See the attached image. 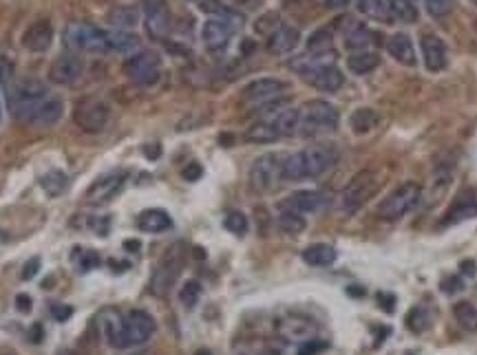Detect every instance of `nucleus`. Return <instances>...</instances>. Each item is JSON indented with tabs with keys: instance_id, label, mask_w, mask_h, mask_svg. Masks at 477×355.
Segmentation results:
<instances>
[{
	"instance_id": "obj_48",
	"label": "nucleus",
	"mask_w": 477,
	"mask_h": 355,
	"mask_svg": "<svg viewBox=\"0 0 477 355\" xmlns=\"http://www.w3.org/2000/svg\"><path fill=\"white\" fill-rule=\"evenodd\" d=\"M49 311H51L54 320H58V323H67L73 316V307H67V304H60V302H54L51 307H49Z\"/></svg>"
},
{
	"instance_id": "obj_52",
	"label": "nucleus",
	"mask_w": 477,
	"mask_h": 355,
	"mask_svg": "<svg viewBox=\"0 0 477 355\" xmlns=\"http://www.w3.org/2000/svg\"><path fill=\"white\" fill-rule=\"evenodd\" d=\"M459 289H464V282H462V278H459V276H453V278H449L447 282L442 285V292H447V294H455Z\"/></svg>"
},
{
	"instance_id": "obj_50",
	"label": "nucleus",
	"mask_w": 477,
	"mask_h": 355,
	"mask_svg": "<svg viewBox=\"0 0 477 355\" xmlns=\"http://www.w3.org/2000/svg\"><path fill=\"white\" fill-rule=\"evenodd\" d=\"M13 75V62L7 56H0V84H7Z\"/></svg>"
},
{
	"instance_id": "obj_44",
	"label": "nucleus",
	"mask_w": 477,
	"mask_h": 355,
	"mask_svg": "<svg viewBox=\"0 0 477 355\" xmlns=\"http://www.w3.org/2000/svg\"><path fill=\"white\" fill-rule=\"evenodd\" d=\"M281 27V23H278V13H274V11H270V13H266V15H261V18L254 23V29H256V33H261V36H272V33Z\"/></svg>"
},
{
	"instance_id": "obj_46",
	"label": "nucleus",
	"mask_w": 477,
	"mask_h": 355,
	"mask_svg": "<svg viewBox=\"0 0 477 355\" xmlns=\"http://www.w3.org/2000/svg\"><path fill=\"white\" fill-rule=\"evenodd\" d=\"M453 3L455 0H426V11H429L433 18H444L453 11Z\"/></svg>"
},
{
	"instance_id": "obj_13",
	"label": "nucleus",
	"mask_w": 477,
	"mask_h": 355,
	"mask_svg": "<svg viewBox=\"0 0 477 355\" xmlns=\"http://www.w3.org/2000/svg\"><path fill=\"white\" fill-rule=\"evenodd\" d=\"M82 73H85V60L73 54V51H69V54H62L51 62L49 80L58 84V87H69V84L80 80Z\"/></svg>"
},
{
	"instance_id": "obj_22",
	"label": "nucleus",
	"mask_w": 477,
	"mask_h": 355,
	"mask_svg": "<svg viewBox=\"0 0 477 355\" xmlns=\"http://www.w3.org/2000/svg\"><path fill=\"white\" fill-rule=\"evenodd\" d=\"M137 228L146 234H161L173 228V218L166 210L151 208V210H144L137 216Z\"/></svg>"
},
{
	"instance_id": "obj_11",
	"label": "nucleus",
	"mask_w": 477,
	"mask_h": 355,
	"mask_svg": "<svg viewBox=\"0 0 477 355\" xmlns=\"http://www.w3.org/2000/svg\"><path fill=\"white\" fill-rule=\"evenodd\" d=\"M126 173L124 170H115V173H109V175H102L97 177L91 185L89 190L85 194L87 203L89 206H104V203L113 201L115 197H118V192L124 188L126 183Z\"/></svg>"
},
{
	"instance_id": "obj_59",
	"label": "nucleus",
	"mask_w": 477,
	"mask_h": 355,
	"mask_svg": "<svg viewBox=\"0 0 477 355\" xmlns=\"http://www.w3.org/2000/svg\"><path fill=\"white\" fill-rule=\"evenodd\" d=\"M462 267H464V272H466V274H471V276L475 274V263H473V261H466V263H462Z\"/></svg>"
},
{
	"instance_id": "obj_55",
	"label": "nucleus",
	"mask_w": 477,
	"mask_h": 355,
	"mask_svg": "<svg viewBox=\"0 0 477 355\" xmlns=\"http://www.w3.org/2000/svg\"><path fill=\"white\" fill-rule=\"evenodd\" d=\"M378 298L383 300V309H385V311H393V307H396V298H393V296H387V294H378Z\"/></svg>"
},
{
	"instance_id": "obj_7",
	"label": "nucleus",
	"mask_w": 477,
	"mask_h": 355,
	"mask_svg": "<svg viewBox=\"0 0 477 355\" xmlns=\"http://www.w3.org/2000/svg\"><path fill=\"white\" fill-rule=\"evenodd\" d=\"M109 117H111L109 101L102 97H95V95L80 99L73 111V122L85 132L104 130V126L109 124Z\"/></svg>"
},
{
	"instance_id": "obj_33",
	"label": "nucleus",
	"mask_w": 477,
	"mask_h": 355,
	"mask_svg": "<svg viewBox=\"0 0 477 355\" xmlns=\"http://www.w3.org/2000/svg\"><path fill=\"white\" fill-rule=\"evenodd\" d=\"M245 139L252 144H272L276 139H281V135H278V130L274 128L270 120H263L245 130Z\"/></svg>"
},
{
	"instance_id": "obj_8",
	"label": "nucleus",
	"mask_w": 477,
	"mask_h": 355,
	"mask_svg": "<svg viewBox=\"0 0 477 355\" xmlns=\"http://www.w3.org/2000/svg\"><path fill=\"white\" fill-rule=\"evenodd\" d=\"M283 159H285V155H281V152H268V155H261L250 168L252 190H256V192L272 190L274 183L281 179Z\"/></svg>"
},
{
	"instance_id": "obj_60",
	"label": "nucleus",
	"mask_w": 477,
	"mask_h": 355,
	"mask_svg": "<svg viewBox=\"0 0 477 355\" xmlns=\"http://www.w3.org/2000/svg\"><path fill=\"white\" fill-rule=\"evenodd\" d=\"M194 355H212V353H210L208 349H199V351H197Z\"/></svg>"
},
{
	"instance_id": "obj_37",
	"label": "nucleus",
	"mask_w": 477,
	"mask_h": 355,
	"mask_svg": "<svg viewBox=\"0 0 477 355\" xmlns=\"http://www.w3.org/2000/svg\"><path fill=\"white\" fill-rule=\"evenodd\" d=\"M433 325V313L424 307V304H418L409 313H407V327L414 333H424L426 329H431Z\"/></svg>"
},
{
	"instance_id": "obj_29",
	"label": "nucleus",
	"mask_w": 477,
	"mask_h": 355,
	"mask_svg": "<svg viewBox=\"0 0 477 355\" xmlns=\"http://www.w3.org/2000/svg\"><path fill=\"white\" fill-rule=\"evenodd\" d=\"M371 42V31L367 29V25L363 23H349V27L345 29V46L354 54L363 51L365 46H369Z\"/></svg>"
},
{
	"instance_id": "obj_14",
	"label": "nucleus",
	"mask_w": 477,
	"mask_h": 355,
	"mask_svg": "<svg viewBox=\"0 0 477 355\" xmlns=\"http://www.w3.org/2000/svg\"><path fill=\"white\" fill-rule=\"evenodd\" d=\"M144 25L153 40H163L171 33V11L161 0H146L144 3Z\"/></svg>"
},
{
	"instance_id": "obj_17",
	"label": "nucleus",
	"mask_w": 477,
	"mask_h": 355,
	"mask_svg": "<svg viewBox=\"0 0 477 355\" xmlns=\"http://www.w3.org/2000/svg\"><path fill=\"white\" fill-rule=\"evenodd\" d=\"M95 325L100 329V335L104 337V342L113 349H120L122 340V329H124V318L115 307H106L95 316Z\"/></svg>"
},
{
	"instance_id": "obj_6",
	"label": "nucleus",
	"mask_w": 477,
	"mask_h": 355,
	"mask_svg": "<svg viewBox=\"0 0 477 355\" xmlns=\"http://www.w3.org/2000/svg\"><path fill=\"white\" fill-rule=\"evenodd\" d=\"M422 199V188L416 181H407L402 185H398L389 197H385L378 206L376 214L383 218V221H398L404 214H409L414 210Z\"/></svg>"
},
{
	"instance_id": "obj_36",
	"label": "nucleus",
	"mask_w": 477,
	"mask_h": 355,
	"mask_svg": "<svg viewBox=\"0 0 477 355\" xmlns=\"http://www.w3.org/2000/svg\"><path fill=\"white\" fill-rule=\"evenodd\" d=\"M453 316L457 320V325L464 331H477V307L469 300H459L453 307Z\"/></svg>"
},
{
	"instance_id": "obj_34",
	"label": "nucleus",
	"mask_w": 477,
	"mask_h": 355,
	"mask_svg": "<svg viewBox=\"0 0 477 355\" xmlns=\"http://www.w3.org/2000/svg\"><path fill=\"white\" fill-rule=\"evenodd\" d=\"M106 20L113 25V29H124L126 31V29L137 25V9L126 7V5H118L106 13Z\"/></svg>"
},
{
	"instance_id": "obj_20",
	"label": "nucleus",
	"mask_w": 477,
	"mask_h": 355,
	"mask_svg": "<svg viewBox=\"0 0 477 355\" xmlns=\"http://www.w3.org/2000/svg\"><path fill=\"white\" fill-rule=\"evenodd\" d=\"M233 33H235V27L230 23H225L223 18H212V20H206L202 29V38L210 51H221L228 46Z\"/></svg>"
},
{
	"instance_id": "obj_9",
	"label": "nucleus",
	"mask_w": 477,
	"mask_h": 355,
	"mask_svg": "<svg viewBox=\"0 0 477 355\" xmlns=\"http://www.w3.org/2000/svg\"><path fill=\"white\" fill-rule=\"evenodd\" d=\"M155 333V320L153 316L144 309H133L124 318V329H122V340L120 349H130L146 344Z\"/></svg>"
},
{
	"instance_id": "obj_53",
	"label": "nucleus",
	"mask_w": 477,
	"mask_h": 355,
	"mask_svg": "<svg viewBox=\"0 0 477 355\" xmlns=\"http://www.w3.org/2000/svg\"><path fill=\"white\" fill-rule=\"evenodd\" d=\"M16 309L20 313H29L31 311V298L27 294H18L16 296Z\"/></svg>"
},
{
	"instance_id": "obj_42",
	"label": "nucleus",
	"mask_w": 477,
	"mask_h": 355,
	"mask_svg": "<svg viewBox=\"0 0 477 355\" xmlns=\"http://www.w3.org/2000/svg\"><path fill=\"white\" fill-rule=\"evenodd\" d=\"M202 282L199 280H188V282H184L182 285V289H179V300L184 302V307H188V309H192L197 302H199V298H202Z\"/></svg>"
},
{
	"instance_id": "obj_57",
	"label": "nucleus",
	"mask_w": 477,
	"mask_h": 355,
	"mask_svg": "<svg viewBox=\"0 0 477 355\" xmlns=\"http://www.w3.org/2000/svg\"><path fill=\"white\" fill-rule=\"evenodd\" d=\"M233 3L245 7V9H254V7L259 5V0H233Z\"/></svg>"
},
{
	"instance_id": "obj_12",
	"label": "nucleus",
	"mask_w": 477,
	"mask_h": 355,
	"mask_svg": "<svg viewBox=\"0 0 477 355\" xmlns=\"http://www.w3.org/2000/svg\"><path fill=\"white\" fill-rule=\"evenodd\" d=\"M301 155H303L307 179L325 175L327 170H332L338 161V152L330 144H311L301 150Z\"/></svg>"
},
{
	"instance_id": "obj_15",
	"label": "nucleus",
	"mask_w": 477,
	"mask_h": 355,
	"mask_svg": "<svg viewBox=\"0 0 477 355\" xmlns=\"http://www.w3.org/2000/svg\"><path fill=\"white\" fill-rule=\"evenodd\" d=\"M285 91H287V82L276 77H261L250 82L248 87L243 89V101H250V104H268V101L281 97Z\"/></svg>"
},
{
	"instance_id": "obj_19",
	"label": "nucleus",
	"mask_w": 477,
	"mask_h": 355,
	"mask_svg": "<svg viewBox=\"0 0 477 355\" xmlns=\"http://www.w3.org/2000/svg\"><path fill=\"white\" fill-rule=\"evenodd\" d=\"M420 46H422L424 66L431 73H438L447 66V46H444V42L435 36V33H424L420 38Z\"/></svg>"
},
{
	"instance_id": "obj_43",
	"label": "nucleus",
	"mask_w": 477,
	"mask_h": 355,
	"mask_svg": "<svg viewBox=\"0 0 477 355\" xmlns=\"http://www.w3.org/2000/svg\"><path fill=\"white\" fill-rule=\"evenodd\" d=\"M223 225L235 236H243L245 232H248V218H245V214H241V212H228L225 218H223Z\"/></svg>"
},
{
	"instance_id": "obj_51",
	"label": "nucleus",
	"mask_w": 477,
	"mask_h": 355,
	"mask_svg": "<svg viewBox=\"0 0 477 355\" xmlns=\"http://www.w3.org/2000/svg\"><path fill=\"white\" fill-rule=\"evenodd\" d=\"M40 272V259H31L23 269V280H31Z\"/></svg>"
},
{
	"instance_id": "obj_38",
	"label": "nucleus",
	"mask_w": 477,
	"mask_h": 355,
	"mask_svg": "<svg viewBox=\"0 0 477 355\" xmlns=\"http://www.w3.org/2000/svg\"><path fill=\"white\" fill-rule=\"evenodd\" d=\"M387 9L391 13V18L402 20V23H416L418 20V9L414 5V0H387Z\"/></svg>"
},
{
	"instance_id": "obj_10",
	"label": "nucleus",
	"mask_w": 477,
	"mask_h": 355,
	"mask_svg": "<svg viewBox=\"0 0 477 355\" xmlns=\"http://www.w3.org/2000/svg\"><path fill=\"white\" fill-rule=\"evenodd\" d=\"M124 73L142 87H151L159 80V56L153 51H140L124 62Z\"/></svg>"
},
{
	"instance_id": "obj_4",
	"label": "nucleus",
	"mask_w": 477,
	"mask_h": 355,
	"mask_svg": "<svg viewBox=\"0 0 477 355\" xmlns=\"http://www.w3.org/2000/svg\"><path fill=\"white\" fill-rule=\"evenodd\" d=\"M64 46L73 54H109L106 46V31L95 27L87 20H75L67 25L62 33Z\"/></svg>"
},
{
	"instance_id": "obj_41",
	"label": "nucleus",
	"mask_w": 477,
	"mask_h": 355,
	"mask_svg": "<svg viewBox=\"0 0 477 355\" xmlns=\"http://www.w3.org/2000/svg\"><path fill=\"white\" fill-rule=\"evenodd\" d=\"M278 228H281L285 234H301L305 230V218L301 214H294V212H285L281 210V214H278Z\"/></svg>"
},
{
	"instance_id": "obj_35",
	"label": "nucleus",
	"mask_w": 477,
	"mask_h": 355,
	"mask_svg": "<svg viewBox=\"0 0 477 355\" xmlns=\"http://www.w3.org/2000/svg\"><path fill=\"white\" fill-rule=\"evenodd\" d=\"M307 51L314 56H325L334 54V33L330 29H318L309 36L307 40Z\"/></svg>"
},
{
	"instance_id": "obj_21",
	"label": "nucleus",
	"mask_w": 477,
	"mask_h": 355,
	"mask_svg": "<svg viewBox=\"0 0 477 355\" xmlns=\"http://www.w3.org/2000/svg\"><path fill=\"white\" fill-rule=\"evenodd\" d=\"M301 42V33L299 29H294L290 25H281L272 36L268 38V51L274 56H285L290 51H294Z\"/></svg>"
},
{
	"instance_id": "obj_30",
	"label": "nucleus",
	"mask_w": 477,
	"mask_h": 355,
	"mask_svg": "<svg viewBox=\"0 0 477 355\" xmlns=\"http://www.w3.org/2000/svg\"><path fill=\"white\" fill-rule=\"evenodd\" d=\"M270 122L274 124V128L278 130L281 137L299 135V108H281Z\"/></svg>"
},
{
	"instance_id": "obj_47",
	"label": "nucleus",
	"mask_w": 477,
	"mask_h": 355,
	"mask_svg": "<svg viewBox=\"0 0 477 355\" xmlns=\"http://www.w3.org/2000/svg\"><path fill=\"white\" fill-rule=\"evenodd\" d=\"M327 347H330V344H327L325 340H321V337H309V340H305L299 347V355H318Z\"/></svg>"
},
{
	"instance_id": "obj_40",
	"label": "nucleus",
	"mask_w": 477,
	"mask_h": 355,
	"mask_svg": "<svg viewBox=\"0 0 477 355\" xmlns=\"http://www.w3.org/2000/svg\"><path fill=\"white\" fill-rule=\"evenodd\" d=\"M40 185L49 197H60L67 188V175L62 170H51L40 179Z\"/></svg>"
},
{
	"instance_id": "obj_49",
	"label": "nucleus",
	"mask_w": 477,
	"mask_h": 355,
	"mask_svg": "<svg viewBox=\"0 0 477 355\" xmlns=\"http://www.w3.org/2000/svg\"><path fill=\"white\" fill-rule=\"evenodd\" d=\"M202 175H204V168L197 163V161H190L184 170H182V177L186 179V181H197V179H202Z\"/></svg>"
},
{
	"instance_id": "obj_23",
	"label": "nucleus",
	"mask_w": 477,
	"mask_h": 355,
	"mask_svg": "<svg viewBox=\"0 0 477 355\" xmlns=\"http://www.w3.org/2000/svg\"><path fill=\"white\" fill-rule=\"evenodd\" d=\"M387 51L391 54L393 60L404 66L416 64V51H414V44H411L407 33H393V36L387 40Z\"/></svg>"
},
{
	"instance_id": "obj_18",
	"label": "nucleus",
	"mask_w": 477,
	"mask_h": 355,
	"mask_svg": "<svg viewBox=\"0 0 477 355\" xmlns=\"http://www.w3.org/2000/svg\"><path fill=\"white\" fill-rule=\"evenodd\" d=\"M54 42V25L51 20L40 18L34 25H29L27 31L23 33V44L27 51H34V54H42Z\"/></svg>"
},
{
	"instance_id": "obj_1",
	"label": "nucleus",
	"mask_w": 477,
	"mask_h": 355,
	"mask_svg": "<svg viewBox=\"0 0 477 355\" xmlns=\"http://www.w3.org/2000/svg\"><path fill=\"white\" fill-rule=\"evenodd\" d=\"M49 97L47 84L36 77H25L9 84L7 89V106L9 113L20 122H29V117Z\"/></svg>"
},
{
	"instance_id": "obj_26",
	"label": "nucleus",
	"mask_w": 477,
	"mask_h": 355,
	"mask_svg": "<svg viewBox=\"0 0 477 355\" xmlns=\"http://www.w3.org/2000/svg\"><path fill=\"white\" fill-rule=\"evenodd\" d=\"M477 216V201L473 194H459V199L451 206V210L447 212V218H444V225L451 223H459L464 218Z\"/></svg>"
},
{
	"instance_id": "obj_56",
	"label": "nucleus",
	"mask_w": 477,
	"mask_h": 355,
	"mask_svg": "<svg viewBox=\"0 0 477 355\" xmlns=\"http://www.w3.org/2000/svg\"><path fill=\"white\" fill-rule=\"evenodd\" d=\"M323 3H325V7H330V9H342V7L349 5V0H323Z\"/></svg>"
},
{
	"instance_id": "obj_31",
	"label": "nucleus",
	"mask_w": 477,
	"mask_h": 355,
	"mask_svg": "<svg viewBox=\"0 0 477 355\" xmlns=\"http://www.w3.org/2000/svg\"><path fill=\"white\" fill-rule=\"evenodd\" d=\"M380 64V56L376 51H358V54L347 58V69L356 75H367Z\"/></svg>"
},
{
	"instance_id": "obj_32",
	"label": "nucleus",
	"mask_w": 477,
	"mask_h": 355,
	"mask_svg": "<svg viewBox=\"0 0 477 355\" xmlns=\"http://www.w3.org/2000/svg\"><path fill=\"white\" fill-rule=\"evenodd\" d=\"M378 124H380V115H378L373 108H358L356 113H352L349 117V126L356 135H367L371 132Z\"/></svg>"
},
{
	"instance_id": "obj_27",
	"label": "nucleus",
	"mask_w": 477,
	"mask_h": 355,
	"mask_svg": "<svg viewBox=\"0 0 477 355\" xmlns=\"http://www.w3.org/2000/svg\"><path fill=\"white\" fill-rule=\"evenodd\" d=\"M303 261L311 267H330L336 261V249L325 243H314L303 249Z\"/></svg>"
},
{
	"instance_id": "obj_28",
	"label": "nucleus",
	"mask_w": 477,
	"mask_h": 355,
	"mask_svg": "<svg viewBox=\"0 0 477 355\" xmlns=\"http://www.w3.org/2000/svg\"><path fill=\"white\" fill-rule=\"evenodd\" d=\"M278 329H281V333L285 337H290V340H301V337L309 340V337L314 335V331H316V327L311 325L309 320H305V318H287V320H281Z\"/></svg>"
},
{
	"instance_id": "obj_39",
	"label": "nucleus",
	"mask_w": 477,
	"mask_h": 355,
	"mask_svg": "<svg viewBox=\"0 0 477 355\" xmlns=\"http://www.w3.org/2000/svg\"><path fill=\"white\" fill-rule=\"evenodd\" d=\"M356 5H358L360 13L369 15V18L391 23V13L387 9V3H383V0H356Z\"/></svg>"
},
{
	"instance_id": "obj_45",
	"label": "nucleus",
	"mask_w": 477,
	"mask_h": 355,
	"mask_svg": "<svg viewBox=\"0 0 477 355\" xmlns=\"http://www.w3.org/2000/svg\"><path fill=\"white\" fill-rule=\"evenodd\" d=\"M100 263H102V259L95 249H82L80 251V261H78L80 272H91V269L100 267Z\"/></svg>"
},
{
	"instance_id": "obj_61",
	"label": "nucleus",
	"mask_w": 477,
	"mask_h": 355,
	"mask_svg": "<svg viewBox=\"0 0 477 355\" xmlns=\"http://www.w3.org/2000/svg\"><path fill=\"white\" fill-rule=\"evenodd\" d=\"M3 355H13V353H3Z\"/></svg>"
},
{
	"instance_id": "obj_24",
	"label": "nucleus",
	"mask_w": 477,
	"mask_h": 355,
	"mask_svg": "<svg viewBox=\"0 0 477 355\" xmlns=\"http://www.w3.org/2000/svg\"><path fill=\"white\" fill-rule=\"evenodd\" d=\"M62 117V101L58 97H47L42 104L36 108V113L29 117L27 124L36 126H54Z\"/></svg>"
},
{
	"instance_id": "obj_58",
	"label": "nucleus",
	"mask_w": 477,
	"mask_h": 355,
	"mask_svg": "<svg viewBox=\"0 0 477 355\" xmlns=\"http://www.w3.org/2000/svg\"><path fill=\"white\" fill-rule=\"evenodd\" d=\"M124 247L128 251H140V241H124Z\"/></svg>"
},
{
	"instance_id": "obj_3",
	"label": "nucleus",
	"mask_w": 477,
	"mask_h": 355,
	"mask_svg": "<svg viewBox=\"0 0 477 355\" xmlns=\"http://www.w3.org/2000/svg\"><path fill=\"white\" fill-rule=\"evenodd\" d=\"M338 128V111L323 99H309L299 108V135L314 137V135L332 132Z\"/></svg>"
},
{
	"instance_id": "obj_16",
	"label": "nucleus",
	"mask_w": 477,
	"mask_h": 355,
	"mask_svg": "<svg viewBox=\"0 0 477 355\" xmlns=\"http://www.w3.org/2000/svg\"><path fill=\"white\" fill-rule=\"evenodd\" d=\"M325 206V197L316 190H299L290 197H285L278 203V210L294 212V214H314Z\"/></svg>"
},
{
	"instance_id": "obj_2",
	"label": "nucleus",
	"mask_w": 477,
	"mask_h": 355,
	"mask_svg": "<svg viewBox=\"0 0 477 355\" xmlns=\"http://www.w3.org/2000/svg\"><path fill=\"white\" fill-rule=\"evenodd\" d=\"M184 265H186V249L182 243H175L171 245L166 251H163V256L157 261L153 274H151V294L153 296H168V292L173 289V285L177 282V278L182 276L184 272Z\"/></svg>"
},
{
	"instance_id": "obj_25",
	"label": "nucleus",
	"mask_w": 477,
	"mask_h": 355,
	"mask_svg": "<svg viewBox=\"0 0 477 355\" xmlns=\"http://www.w3.org/2000/svg\"><path fill=\"white\" fill-rule=\"evenodd\" d=\"M106 46L113 54H133L140 49V38L124 29H111L106 31Z\"/></svg>"
},
{
	"instance_id": "obj_54",
	"label": "nucleus",
	"mask_w": 477,
	"mask_h": 355,
	"mask_svg": "<svg viewBox=\"0 0 477 355\" xmlns=\"http://www.w3.org/2000/svg\"><path fill=\"white\" fill-rule=\"evenodd\" d=\"M29 340L34 342V344H40V342H42V327H40V325H34V327H31V331H29Z\"/></svg>"
},
{
	"instance_id": "obj_5",
	"label": "nucleus",
	"mask_w": 477,
	"mask_h": 355,
	"mask_svg": "<svg viewBox=\"0 0 477 355\" xmlns=\"http://www.w3.org/2000/svg\"><path fill=\"white\" fill-rule=\"evenodd\" d=\"M378 192V177L373 170L358 173L338 194L336 206L342 214H354L369 203V199Z\"/></svg>"
}]
</instances>
